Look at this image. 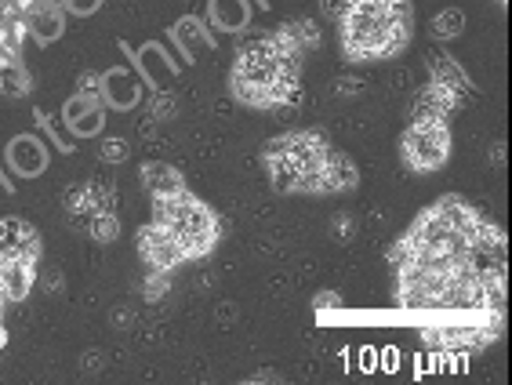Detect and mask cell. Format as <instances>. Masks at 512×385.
I'll return each mask as SVG.
<instances>
[{
  "label": "cell",
  "instance_id": "1",
  "mask_svg": "<svg viewBox=\"0 0 512 385\" xmlns=\"http://www.w3.org/2000/svg\"><path fill=\"white\" fill-rule=\"evenodd\" d=\"M302 66H306V51L298 48L287 22H280L273 33L237 51L226 77L229 95L247 109H284L298 102Z\"/></svg>",
  "mask_w": 512,
  "mask_h": 385
},
{
  "label": "cell",
  "instance_id": "2",
  "mask_svg": "<svg viewBox=\"0 0 512 385\" xmlns=\"http://www.w3.org/2000/svg\"><path fill=\"white\" fill-rule=\"evenodd\" d=\"M414 4L411 0H342L338 8V44L349 62H385L411 48Z\"/></svg>",
  "mask_w": 512,
  "mask_h": 385
},
{
  "label": "cell",
  "instance_id": "3",
  "mask_svg": "<svg viewBox=\"0 0 512 385\" xmlns=\"http://www.w3.org/2000/svg\"><path fill=\"white\" fill-rule=\"evenodd\" d=\"M331 139L320 128H295L262 146V168H266L269 186L284 197H313L316 175L331 157Z\"/></svg>",
  "mask_w": 512,
  "mask_h": 385
},
{
  "label": "cell",
  "instance_id": "4",
  "mask_svg": "<svg viewBox=\"0 0 512 385\" xmlns=\"http://www.w3.org/2000/svg\"><path fill=\"white\" fill-rule=\"evenodd\" d=\"M153 218L175 237V244L186 251L189 262L207 258L218 247V240H222V218L193 189H182V193L153 200Z\"/></svg>",
  "mask_w": 512,
  "mask_h": 385
},
{
  "label": "cell",
  "instance_id": "5",
  "mask_svg": "<svg viewBox=\"0 0 512 385\" xmlns=\"http://www.w3.org/2000/svg\"><path fill=\"white\" fill-rule=\"evenodd\" d=\"M454 131L451 120H407L400 135V160L414 175H433L451 160Z\"/></svg>",
  "mask_w": 512,
  "mask_h": 385
},
{
  "label": "cell",
  "instance_id": "6",
  "mask_svg": "<svg viewBox=\"0 0 512 385\" xmlns=\"http://www.w3.org/2000/svg\"><path fill=\"white\" fill-rule=\"evenodd\" d=\"M505 331V320L483 316V320H465V324H436L422 327V342L440 353H483L491 349Z\"/></svg>",
  "mask_w": 512,
  "mask_h": 385
},
{
  "label": "cell",
  "instance_id": "7",
  "mask_svg": "<svg viewBox=\"0 0 512 385\" xmlns=\"http://www.w3.org/2000/svg\"><path fill=\"white\" fill-rule=\"evenodd\" d=\"M135 251H138V262H142V269H146V273H168V277H171L175 269H182L189 262L186 251L175 244V237L160 226L157 218H149V222H142V226H138Z\"/></svg>",
  "mask_w": 512,
  "mask_h": 385
},
{
  "label": "cell",
  "instance_id": "8",
  "mask_svg": "<svg viewBox=\"0 0 512 385\" xmlns=\"http://www.w3.org/2000/svg\"><path fill=\"white\" fill-rule=\"evenodd\" d=\"M117 204V189L109 186V182H95V178H84L77 186L69 189L66 200H62V211H66V222L80 233V226L88 222L91 215H99V211H109Z\"/></svg>",
  "mask_w": 512,
  "mask_h": 385
},
{
  "label": "cell",
  "instance_id": "9",
  "mask_svg": "<svg viewBox=\"0 0 512 385\" xmlns=\"http://www.w3.org/2000/svg\"><path fill=\"white\" fill-rule=\"evenodd\" d=\"M30 8L33 0H0V70L22 62V44L30 37V30H26Z\"/></svg>",
  "mask_w": 512,
  "mask_h": 385
},
{
  "label": "cell",
  "instance_id": "10",
  "mask_svg": "<svg viewBox=\"0 0 512 385\" xmlns=\"http://www.w3.org/2000/svg\"><path fill=\"white\" fill-rule=\"evenodd\" d=\"M40 277V258L33 255H0V287H4V295L8 302H26L30 291L37 287Z\"/></svg>",
  "mask_w": 512,
  "mask_h": 385
},
{
  "label": "cell",
  "instance_id": "11",
  "mask_svg": "<svg viewBox=\"0 0 512 385\" xmlns=\"http://www.w3.org/2000/svg\"><path fill=\"white\" fill-rule=\"evenodd\" d=\"M360 186V168H356L353 157H345L342 149H331L327 164L316 175V193L313 197H342V193H353Z\"/></svg>",
  "mask_w": 512,
  "mask_h": 385
},
{
  "label": "cell",
  "instance_id": "12",
  "mask_svg": "<svg viewBox=\"0 0 512 385\" xmlns=\"http://www.w3.org/2000/svg\"><path fill=\"white\" fill-rule=\"evenodd\" d=\"M4 157H8V168L19 178H37L48 171L51 153L44 146V139H37V135H15L8 142V149H4Z\"/></svg>",
  "mask_w": 512,
  "mask_h": 385
},
{
  "label": "cell",
  "instance_id": "13",
  "mask_svg": "<svg viewBox=\"0 0 512 385\" xmlns=\"http://www.w3.org/2000/svg\"><path fill=\"white\" fill-rule=\"evenodd\" d=\"M462 95L444 84H436L429 80L418 95H414V106H411V120H454V113L462 109Z\"/></svg>",
  "mask_w": 512,
  "mask_h": 385
},
{
  "label": "cell",
  "instance_id": "14",
  "mask_svg": "<svg viewBox=\"0 0 512 385\" xmlns=\"http://www.w3.org/2000/svg\"><path fill=\"white\" fill-rule=\"evenodd\" d=\"M66 19L69 15L59 0H33L30 15H26V30H30V37L37 40L40 48H48V44L62 40V33H66Z\"/></svg>",
  "mask_w": 512,
  "mask_h": 385
},
{
  "label": "cell",
  "instance_id": "15",
  "mask_svg": "<svg viewBox=\"0 0 512 385\" xmlns=\"http://www.w3.org/2000/svg\"><path fill=\"white\" fill-rule=\"evenodd\" d=\"M62 120L66 128L77 135V139H95L106 124V102L102 99H88V95H73L62 109Z\"/></svg>",
  "mask_w": 512,
  "mask_h": 385
},
{
  "label": "cell",
  "instance_id": "16",
  "mask_svg": "<svg viewBox=\"0 0 512 385\" xmlns=\"http://www.w3.org/2000/svg\"><path fill=\"white\" fill-rule=\"evenodd\" d=\"M0 255H44V240L40 229L26 218H0Z\"/></svg>",
  "mask_w": 512,
  "mask_h": 385
},
{
  "label": "cell",
  "instance_id": "17",
  "mask_svg": "<svg viewBox=\"0 0 512 385\" xmlns=\"http://www.w3.org/2000/svg\"><path fill=\"white\" fill-rule=\"evenodd\" d=\"M138 182H142V189H146L149 200L171 197V193L189 189L186 175H182L175 164H164V160H146V164L138 168Z\"/></svg>",
  "mask_w": 512,
  "mask_h": 385
},
{
  "label": "cell",
  "instance_id": "18",
  "mask_svg": "<svg viewBox=\"0 0 512 385\" xmlns=\"http://www.w3.org/2000/svg\"><path fill=\"white\" fill-rule=\"evenodd\" d=\"M425 73H429V80H436V84H444V88L458 91L462 99H469L473 95V77L465 73V66L454 55H447V51H429L425 55Z\"/></svg>",
  "mask_w": 512,
  "mask_h": 385
},
{
  "label": "cell",
  "instance_id": "19",
  "mask_svg": "<svg viewBox=\"0 0 512 385\" xmlns=\"http://www.w3.org/2000/svg\"><path fill=\"white\" fill-rule=\"evenodd\" d=\"M138 99H142V88H138V80L128 70L102 73V102H106V109L128 113V109L138 106Z\"/></svg>",
  "mask_w": 512,
  "mask_h": 385
},
{
  "label": "cell",
  "instance_id": "20",
  "mask_svg": "<svg viewBox=\"0 0 512 385\" xmlns=\"http://www.w3.org/2000/svg\"><path fill=\"white\" fill-rule=\"evenodd\" d=\"M207 19L222 33H244L251 26V4L247 0H211Z\"/></svg>",
  "mask_w": 512,
  "mask_h": 385
},
{
  "label": "cell",
  "instance_id": "21",
  "mask_svg": "<svg viewBox=\"0 0 512 385\" xmlns=\"http://www.w3.org/2000/svg\"><path fill=\"white\" fill-rule=\"evenodd\" d=\"M80 233L88 240H95V244H113V240L120 237V215L113 208L99 211V215H91L88 222L80 226Z\"/></svg>",
  "mask_w": 512,
  "mask_h": 385
},
{
  "label": "cell",
  "instance_id": "22",
  "mask_svg": "<svg viewBox=\"0 0 512 385\" xmlns=\"http://www.w3.org/2000/svg\"><path fill=\"white\" fill-rule=\"evenodd\" d=\"M30 91H33V77H30V70H26V62L0 70V95H8V99H26Z\"/></svg>",
  "mask_w": 512,
  "mask_h": 385
},
{
  "label": "cell",
  "instance_id": "23",
  "mask_svg": "<svg viewBox=\"0 0 512 385\" xmlns=\"http://www.w3.org/2000/svg\"><path fill=\"white\" fill-rule=\"evenodd\" d=\"M465 33V11L462 8H444L433 15V40H454Z\"/></svg>",
  "mask_w": 512,
  "mask_h": 385
},
{
  "label": "cell",
  "instance_id": "24",
  "mask_svg": "<svg viewBox=\"0 0 512 385\" xmlns=\"http://www.w3.org/2000/svg\"><path fill=\"white\" fill-rule=\"evenodd\" d=\"M171 37L178 40V48H182V55H193V51H189V37H200L207 44V48H211V44H215V37H211V33L204 30V22L200 19H193V15H186V19L178 22V26H171Z\"/></svg>",
  "mask_w": 512,
  "mask_h": 385
},
{
  "label": "cell",
  "instance_id": "25",
  "mask_svg": "<svg viewBox=\"0 0 512 385\" xmlns=\"http://www.w3.org/2000/svg\"><path fill=\"white\" fill-rule=\"evenodd\" d=\"M149 113H153V120H175L178 117V99L175 95H168V91H157L153 99H149Z\"/></svg>",
  "mask_w": 512,
  "mask_h": 385
},
{
  "label": "cell",
  "instance_id": "26",
  "mask_svg": "<svg viewBox=\"0 0 512 385\" xmlns=\"http://www.w3.org/2000/svg\"><path fill=\"white\" fill-rule=\"evenodd\" d=\"M168 291H171L168 273H146V280H142V298H146V302H160Z\"/></svg>",
  "mask_w": 512,
  "mask_h": 385
},
{
  "label": "cell",
  "instance_id": "27",
  "mask_svg": "<svg viewBox=\"0 0 512 385\" xmlns=\"http://www.w3.org/2000/svg\"><path fill=\"white\" fill-rule=\"evenodd\" d=\"M99 157H102V164H124V160L131 157L128 139H102Z\"/></svg>",
  "mask_w": 512,
  "mask_h": 385
},
{
  "label": "cell",
  "instance_id": "28",
  "mask_svg": "<svg viewBox=\"0 0 512 385\" xmlns=\"http://www.w3.org/2000/svg\"><path fill=\"white\" fill-rule=\"evenodd\" d=\"M331 233H335L338 244H349V240L356 237V218L349 215V211H338V215L331 218Z\"/></svg>",
  "mask_w": 512,
  "mask_h": 385
},
{
  "label": "cell",
  "instance_id": "29",
  "mask_svg": "<svg viewBox=\"0 0 512 385\" xmlns=\"http://www.w3.org/2000/svg\"><path fill=\"white\" fill-rule=\"evenodd\" d=\"M77 95L102 99V73H80V77H77Z\"/></svg>",
  "mask_w": 512,
  "mask_h": 385
},
{
  "label": "cell",
  "instance_id": "30",
  "mask_svg": "<svg viewBox=\"0 0 512 385\" xmlns=\"http://www.w3.org/2000/svg\"><path fill=\"white\" fill-rule=\"evenodd\" d=\"M345 298L338 291H316L313 295V313H331V309H342Z\"/></svg>",
  "mask_w": 512,
  "mask_h": 385
},
{
  "label": "cell",
  "instance_id": "31",
  "mask_svg": "<svg viewBox=\"0 0 512 385\" xmlns=\"http://www.w3.org/2000/svg\"><path fill=\"white\" fill-rule=\"evenodd\" d=\"M59 4L66 8V15H80V19H88L102 8V0H59Z\"/></svg>",
  "mask_w": 512,
  "mask_h": 385
},
{
  "label": "cell",
  "instance_id": "32",
  "mask_svg": "<svg viewBox=\"0 0 512 385\" xmlns=\"http://www.w3.org/2000/svg\"><path fill=\"white\" fill-rule=\"evenodd\" d=\"M8 295H4V287H0V349L8 346V331H4V313H8Z\"/></svg>",
  "mask_w": 512,
  "mask_h": 385
},
{
  "label": "cell",
  "instance_id": "33",
  "mask_svg": "<svg viewBox=\"0 0 512 385\" xmlns=\"http://www.w3.org/2000/svg\"><path fill=\"white\" fill-rule=\"evenodd\" d=\"M262 382H284V378L276 375V371H258V375L244 378V385H262Z\"/></svg>",
  "mask_w": 512,
  "mask_h": 385
},
{
  "label": "cell",
  "instance_id": "34",
  "mask_svg": "<svg viewBox=\"0 0 512 385\" xmlns=\"http://www.w3.org/2000/svg\"><path fill=\"white\" fill-rule=\"evenodd\" d=\"M0 186H4V193H11V189H15V186H11V182H8V178H4V175H0Z\"/></svg>",
  "mask_w": 512,
  "mask_h": 385
}]
</instances>
